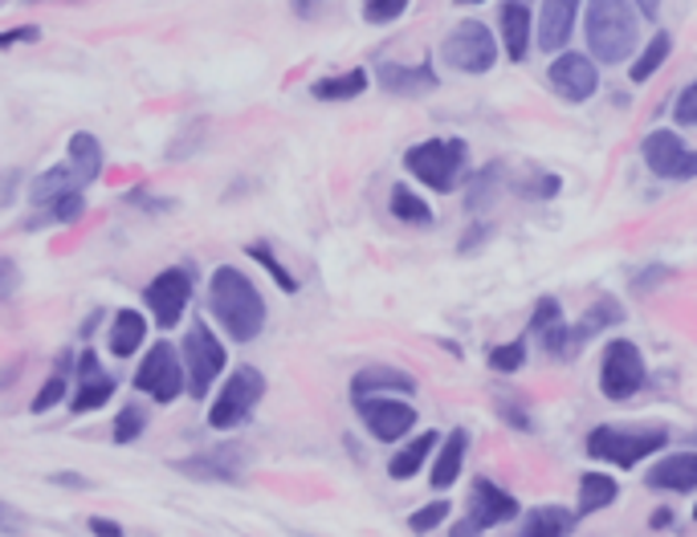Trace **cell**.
I'll return each mask as SVG.
<instances>
[{"label": "cell", "instance_id": "6da1fadb", "mask_svg": "<svg viewBox=\"0 0 697 537\" xmlns=\"http://www.w3.org/2000/svg\"><path fill=\"white\" fill-rule=\"evenodd\" d=\"M208 310L228 330L233 342H254L266 330V301L262 289L237 269V265H221L208 286Z\"/></svg>", "mask_w": 697, "mask_h": 537}, {"label": "cell", "instance_id": "7a4b0ae2", "mask_svg": "<svg viewBox=\"0 0 697 537\" xmlns=\"http://www.w3.org/2000/svg\"><path fill=\"white\" fill-rule=\"evenodd\" d=\"M636 33H640V25H636L633 4H624V0L587 4V45H592L596 62L621 65L624 58H633Z\"/></svg>", "mask_w": 697, "mask_h": 537}, {"label": "cell", "instance_id": "3957f363", "mask_svg": "<svg viewBox=\"0 0 697 537\" xmlns=\"http://www.w3.org/2000/svg\"><path fill=\"white\" fill-rule=\"evenodd\" d=\"M225 342L213 334L208 322H192L188 334H184V347H180V363H184V379H188V395L192 400H204L208 388H213L221 371H225Z\"/></svg>", "mask_w": 697, "mask_h": 537}, {"label": "cell", "instance_id": "277c9868", "mask_svg": "<svg viewBox=\"0 0 697 537\" xmlns=\"http://www.w3.org/2000/svg\"><path fill=\"white\" fill-rule=\"evenodd\" d=\"M669 444V432L665 427H640V432H628V427H596L587 436V456L592 461H608L616 468H633L636 461L653 456L657 448Z\"/></svg>", "mask_w": 697, "mask_h": 537}, {"label": "cell", "instance_id": "5b68a950", "mask_svg": "<svg viewBox=\"0 0 697 537\" xmlns=\"http://www.w3.org/2000/svg\"><path fill=\"white\" fill-rule=\"evenodd\" d=\"M404 167L417 175L424 188L453 192L457 172L465 167V143H461V138H429V143H417V147H408Z\"/></svg>", "mask_w": 697, "mask_h": 537}, {"label": "cell", "instance_id": "8992f818", "mask_svg": "<svg viewBox=\"0 0 697 537\" xmlns=\"http://www.w3.org/2000/svg\"><path fill=\"white\" fill-rule=\"evenodd\" d=\"M262 395H266V379H262V371H254V366H237V371L228 375L225 391L216 395L213 412H208V424H213L216 432L242 427L245 420L254 415L257 403H262Z\"/></svg>", "mask_w": 697, "mask_h": 537}, {"label": "cell", "instance_id": "52a82bcc", "mask_svg": "<svg viewBox=\"0 0 697 537\" xmlns=\"http://www.w3.org/2000/svg\"><path fill=\"white\" fill-rule=\"evenodd\" d=\"M441 58L461 74H485L498 62V41L482 21H461V25L444 38Z\"/></svg>", "mask_w": 697, "mask_h": 537}, {"label": "cell", "instance_id": "ba28073f", "mask_svg": "<svg viewBox=\"0 0 697 537\" xmlns=\"http://www.w3.org/2000/svg\"><path fill=\"white\" fill-rule=\"evenodd\" d=\"M135 388L143 395H152L155 403H172L188 391V379H184V363H180V350L160 342L143 354L140 371H135Z\"/></svg>", "mask_w": 697, "mask_h": 537}, {"label": "cell", "instance_id": "9c48e42d", "mask_svg": "<svg viewBox=\"0 0 697 537\" xmlns=\"http://www.w3.org/2000/svg\"><path fill=\"white\" fill-rule=\"evenodd\" d=\"M645 388V359L636 342H608L604 347V363H599V391L608 400H633L636 391Z\"/></svg>", "mask_w": 697, "mask_h": 537}, {"label": "cell", "instance_id": "30bf717a", "mask_svg": "<svg viewBox=\"0 0 697 537\" xmlns=\"http://www.w3.org/2000/svg\"><path fill=\"white\" fill-rule=\"evenodd\" d=\"M188 298H192V273L188 269H180V265H172V269H164V273H155L152 286L143 289L147 310L155 313V322L164 326V330L180 326V318H184V310H188Z\"/></svg>", "mask_w": 697, "mask_h": 537}, {"label": "cell", "instance_id": "8fae6325", "mask_svg": "<svg viewBox=\"0 0 697 537\" xmlns=\"http://www.w3.org/2000/svg\"><path fill=\"white\" fill-rule=\"evenodd\" d=\"M645 167L660 179H694L697 175V151H689L673 131H653L640 143Z\"/></svg>", "mask_w": 697, "mask_h": 537}, {"label": "cell", "instance_id": "7c38bea8", "mask_svg": "<svg viewBox=\"0 0 697 537\" xmlns=\"http://www.w3.org/2000/svg\"><path fill=\"white\" fill-rule=\"evenodd\" d=\"M359 415H363V424L376 440L383 444H396V440L408 436V427L417 424V412H412V403H400L392 395H376V400H359L356 403Z\"/></svg>", "mask_w": 697, "mask_h": 537}, {"label": "cell", "instance_id": "4fadbf2b", "mask_svg": "<svg viewBox=\"0 0 697 537\" xmlns=\"http://www.w3.org/2000/svg\"><path fill=\"white\" fill-rule=\"evenodd\" d=\"M245 464H249V456H245L242 444H225V448H208L201 452V456L176 461L172 468L192 476V481H216V485H225V481H242Z\"/></svg>", "mask_w": 697, "mask_h": 537}, {"label": "cell", "instance_id": "5bb4252c", "mask_svg": "<svg viewBox=\"0 0 697 537\" xmlns=\"http://www.w3.org/2000/svg\"><path fill=\"white\" fill-rule=\"evenodd\" d=\"M596 82H599L596 62L584 58V53H563V58H555V65H551V86L571 102L592 99V94H596Z\"/></svg>", "mask_w": 697, "mask_h": 537}, {"label": "cell", "instance_id": "9a60e30c", "mask_svg": "<svg viewBox=\"0 0 697 537\" xmlns=\"http://www.w3.org/2000/svg\"><path fill=\"white\" fill-rule=\"evenodd\" d=\"M111 395H114V379L99 366V354H94V350H82V354H78V395L70 400V412L86 415L94 412V407H102Z\"/></svg>", "mask_w": 697, "mask_h": 537}, {"label": "cell", "instance_id": "2e32d148", "mask_svg": "<svg viewBox=\"0 0 697 537\" xmlns=\"http://www.w3.org/2000/svg\"><path fill=\"white\" fill-rule=\"evenodd\" d=\"M510 517H519V500L510 497L506 488H498L494 481H473V493H470V521L478 529H494V525L510 521Z\"/></svg>", "mask_w": 697, "mask_h": 537}, {"label": "cell", "instance_id": "e0dca14e", "mask_svg": "<svg viewBox=\"0 0 697 537\" xmlns=\"http://www.w3.org/2000/svg\"><path fill=\"white\" fill-rule=\"evenodd\" d=\"M575 17H580V4L575 0H551L539 9V50L555 53L571 41V29H575Z\"/></svg>", "mask_w": 697, "mask_h": 537}, {"label": "cell", "instance_id": "ac0fdd59", "mask_svg": "<svg viewBox=\"0 0 697 537\" xmlns=\"http://www.w3.org/2000/svg\"><path fill=\"white\" fill-rule=\"evenodd\" d=\"M388 391H400V395H412L417 391V379L408 371H396V366H368L351 379V400H376V395H388Z\"/></svg>", "mask_w": 697, "mask_h": 537}, {"label": "cell", "instance_id": "d6986e66", "mask_svg": "<svg viewBox=\"0 0 697 537\" xmlns=\"http://www.w3.org/2000/svg\"><path fill=\"white\" fill-rule=\"evenodd\" d=\"M376 78H380V86L392 90V94H429V90H437V70H432L429 62H420V65L380 62L376 65Z\"/></svg>", "mask_w": 697, "mask_h": 537}, {"label": "cell", "instance_id": "ffe728a7", "mask_svg": "<svg viewBox=\"0 0 697 537\" xmlns=\"http://www.w3.org/2000/svg\"><path fill=\"white\" fill-rule=\"evenodd\" d=\"M653 488H669V493H694L697 488V452H677V456H665L648 468L645 476Z\"/></svg>", "mask_w": 697, "mask_h": 537}, {"label": "cell", "instance_id": "44dd1931", "mask_svg": "<svg viewBox=\"0 0 697 537\" xmlns=\"http://www.w3.org/2000/svg\"><path fill=\"white\" fill-rule=\"evenodd\" d=\"M534 33V9L531 4H502V41H506V58L522 62L531 50Z\"/></svg>", "mask_w": 697, "mask_h": 537}, {"label": "cell", "instance_id": "7402d4cb", "mask_svg": "<svg viewBox=\"0 0 697 537\" xmlns=\"http://www.w3.org/2000/svg\"><path fill=\"white\" fill-rule=\"evenodd\" d=\"M465 448H470V432L465 427H453L449 436H444L441 452H437V464H432V488H449L457 485V476H461V464H465Z\"/></svg>", "mask_w": 697, "mask_h": 537}, {"label": "cell", "instance_id": "603a6c76", "mask_svg": "<svg viewBox=\"0 0 697 537\" xmlns=\"http://www.w3.org/2000/svg\"><path fill=\"white\" fill-rule=\"evenodd\" d=\"M65 163H70V172L82 179V188H86L102 172V143L90 135V131H78V135L70 138V147H65Z\"/></svg>", "mask_w": 697, "mask_h": 537}, {"label": "cell", "instance_id": "cb8c5ba5", "mask_svg": "<svg viewBox=\"0 0 697 537\" xmlns=\"http://www.w3.org/2000/svg\"><path fill=\"white\" fill-rule=\"evenodd\" d=\"M74 192H82V179L70 172V163H58V167H50V172H41L33 179V204H41V208H50L53 200L74 196Z\"/></svg>", "mask_w": 697, "mask_h": 537}, {"label": "cell", "instance_id": "d4e9b609", "mask_svg": "<svg viewBox=\"0 0 697 537\" xmlns=\"http://www.w3.org/2000/svg\"><path fill=\"white\" fill-rule=\"evenodd\" d=\"M143 338H147V318L135 310H119L114 313V326H111V354L119 359H127L135 350L143 347Z\"/></svg>", "mask_w": 697, "mask_h": 537}, {"label": "cell", "instance_id": "484cf974", "mask_svg": "<svg viewBox=\"0 0 697 537\" xmlns=\"http://www.w3.org/2000/svg\"><path fill=\"white\" fill-rule=\"evenodd\" d=\"M616 481H612L608 473H587L580 476V500H575V513L580 517H587V513H599V509H608L612 500H616Z\"/></svg>", "mask_w": 697, "mask_h": 537}, {"label": "cell", "instance_id": "4316f807", "mask_svg": "<svg viewBox=\"0 0 697 537\" xmlns=\"http://www.w3.org/2000/svg\"><path fill=\"white\" fill-rule=\"evenodd\" d=\"M437 432H424V436H417L412 440V444H408V448H400L392 456V461H388V473H392V481H408V476H417L420 473V464L429 461V452L437 448Z\"/></svg>", "mask_w": 697, "mask_h": 537}, {"label": "cell", "instance_id": "83f0119b", "mask_svg": "<svg viewBox=\"0 0 697 537\" xmlns=\"http://www.w3.org/2000/svg\"><path fill=\"white\" fill-rule=\"evenodd\" d=\"M368 90V70H347V74L339 78H322V82H315V94L318 102H347V99H359Z\"/></svg>", "mask_w": 697, "mask_h": 537}, {"label": "cell", "instance_id": "f1b7e54d", "mask_svg": "<svg viewBox=\"0 0 697 537\" xmlns=\"http://www.w3.org/2000/svg\"><path fill=\"white\" fill-rule=\"evenodd\" d=\"M616 322H624V310H621V306H616L612 298L596 301V306H592V310L584 313V322H580L575 330H571V350L580 354V347H584L587 338L596 334L599 326H616Z\"/></svg>", "mask_w": 697, "mask_h": 537}, {"label": "cell", "instance_id": "f546056e", "mask_svg": "<svg viewBox=\"0 0 697 537\" xmlns=\"http://www.w3.org/2000/svg\"><path fill=\"white\" fill-rule=\"evenodd\" d=\"M567 529H571V513L558 509V505H543V509H534L522 521L519 537H563Z\"/></svg>", "mask_w": 697, "mask_h": 537}, {"label": "cell", "instance_id": "4dcf8cb0", "mask_svg": "<svg viewBox=\"0 0 697 537\" xmlns=\"http://www.w3.org/2000/svg\"><path fill=\"white\" fill-rule=\"evenodd\" d=\"M669 50H673V38H669V33H657V38L648 41L645 50H640V58L633 62V70H628L633 86H640V82H648V78L657 74L660 65H665V58H669Z\"/></svg>", "mask_w": 697, "mask_h": 537}, {"label": "cell", "instance_id": "1f68e13d", "mask_svg": "<svg viewBox=\"0 0 697 537\" xmlns=\"http://www.w3.org/2000/svg\"><path fill=\"white\" fill-rule=\"evenodd\" d=\"M392 216L396 220H404V225H429L432 220V208L424 200H420L417 192L412 188H404V184H396L392 188Z\"/></svg>", "mask_w": 697, "mask_h": 537}, {"label": "cell", "instance_id": "d6a6232c", "mask_svg": "<svg viewBox=\"0 0 697 537\" xmlns=\"http://www.w3.org/2000/svg\"><path fill=\"white\" fill-rule=\"evenodd\" d=\"M249 257H254V261L266 265V273L274 277V281H278L281 293H298V277H290V273H286V269H281V261H278V257H274V249H269V245H262V240H254V245H249Z\"/></svg>", "mask_w": 697, "mask_h": 537}, {"label": "cell", "instance_id": "836d02e7", "mask_svg": "<svg viewBox=\"0 0 697 537\" xmlns=\"http://www.w3.org/2000/svg\"><path fill=\"white\" fill-rule=\"evenodd\" d=\"M147 427V412L143 407H123L114 415V444H131Z\"/></svg>", "mask_w": 697, "mask_h": 537}, {"label": "cell", "instance_id": "e575fe53", "mask_svg": "<svg viewBox=\"0 0 697 537\" xmlns=\"http://www.w3.org/2000/svg\"><path fill=\"white\" fill-rule=\"evenodd\" d=\"M526 363V342H510V347H494L490 350V366L494 371H502V375H510V371H519V366Z\"/></svg>", "mask_w": 697, "mask_h": 537}, {"label": "cell", "instance_id": "d590c367", "mask_svg": "<svg viewBox=\"0 0 697 537\" xmlns=\"http://www.w3.org/2000/svg\"><path fill=\"white\" fill-rule=\"evenodd\" d=\"M444 517H449V500H432V505H424V509H417L408 517V529H412V534H429Z\"/></svg>", "mask_w": 697, "mask_h": 537}, {"label": "cell", "instance_id": "8d00e7d4", "mask_svg": "<svg viewBox=\"0 0 697 537\" xmlns=\"http://www.w3.org/2000/svg\"><path fill=\"white\" fill-rule=\"evenodd\" d=\"M45 213H50V220H58V225H74V220H82V213H86V200H82V192H74V196L53 200Z\"/></svg>", "mask_w": 697, "mask_h": 537}, {"label": "cell", "instance_id": "74e56055", "mask_svg": "<svg viewBox=\"0 0 697 537\" xmlns=\"http://www.w3.org/2000/svg\"><path fill=\"white\" fill-rule=\"evenodd\" d=\"M404 0H371V4H363V21L368 25H388L396 17H404Z\"/></svg>", "mask_w": 697, "mask_h": 537}, {"label": "cell", "instance_id": "f35d334b", "mask_svg": "<svg viewBox=\"0 0 697 537\" xmlns=\"http://www.w3.org/2000/svg\"><path fill=\"white\" fill-rule=\"evenodd\" d=\"M62 400H65V375H50V379H45V388L33 395V415H45L50 407H58Z\"/></svg>", "mask_w": 697, "mask_h": 537}, {"label": "cell", "instance_id": "ab89813d", "mask_svg": "<svg viewBox=\"0 0 697 537\" xmlns=\"http://www.w3.org/2000/svg\"><path fill=\"white\" fill-rule=\"evenodd\" d=\"M563 322V306H558L555 298H543L539 306H534V318H531V330L534 334H543V330H551V326Z\"/></svg>", "mask_w": 697, "mask_h": 537}, {"label": "cell", "instance_id": "60d3db41", "mask_svg": "<svg viewBox=\"0 0 697 537\" xmlns=\"http://www.w3.org/2000/svg\"><path fill=\"white\" fill-rule=\"evenodd\" d=\"M673 123L697 126V82H689V86L681 90V99L673 106Z\"/></svg>", "mask_w": 697, "mask_h": 537}, {"label": "cell", "instance_id": "b9f144b4", "mask_svg": "<svg viewBox=\"0 0 697 537\" xmlns=\"http://www.w3.org/2000/svg\"><path fill=\"white\" fill-rule=\"evenodd\" d=\"M494 179H498V167H485V172L470 184V188H473L470 192V213H482V208H485V200L494 196V188H490Z\"/></svg>", "mask_w": 697, "mask_h": 537}, {"label": "cell", "instance_id": "7bdbcfd3", "mask_svg": "<svg viewBox=\"0 0 697 537\" xmlns=\"http://www.w3.org/2000/svg\"><path fill=\"white\" fill-rule=\"evenodd\" d=\"M17 184H21V172L9 167V172H0V208H9L17 196Z\"/></svg>", "mask_w": 697, "mask_h": 537}, {"label": "cell", "instance_id": "ee69618b", "mask_svg": "<svg viewBox=\"0 0 697 537\" xmlns=\"http://www.w3.org/2000/svg\"><path fill=\"white\" fill-rule=\"evenodd\" d=\"M21 41H38V29L33 25H21V29H9V33H0V50H13Z\"/></svg>", "mask_w": 697, "mask_h": 537}, {"label": "cell", "instance_id": "f6af8a7d", "mask_svg": "<svg viewBox=\"0 0 697 537\" xmlns=\"http://www.w3.org/2000/svg\"><path fill=\"white\" fill-rule=\"evenodd\" d=\"M90 534L94 537H123V525L106 521V517H90Z\"/></svg>", "mask_w": 697, "mask_h": 537}, {"label": "cell", "instance_id": "bcb514c9", "mask_svg": "<svg viewBox=\"0 0 697 537\" xmlns=\"http://www.w3.org/2000/svg\"><path fill=\"white\" fill-rule=\"evenodd\" d=\"M17 529H21V517H17V509L0 505V534H17Z\"/></svg>", "mask_w": 697, "mask_h": 537}, {"label": "cell", "instance_id": "7dc6e473", "mask_svg": "<svg viewBox=\"0 0 697 537\" xmlns=\"http://www.w3.org/2000/svg\"><path fill=\"white\" fill-rule=\"evenodd\" d=\"M453 537H482V529H478V525H473L470 517H465V521H457V525H453Z\"/></svg>", "mask_w": 697, "mask_h": 537}, {"label": "cell", "instance_id": "c3c4849f", "mask_svg": "<svg viewBox=\"0 0 697 537\" xmlns=\"http://www.w3.org/2000/svg\"><path fill=\"white\" fill-rule=\"evenodd\" d=\"M53 481H58V485H74V488H86V481H82V476H74V473H58V476H53Z\"/></svg>", "mask_w": 697, "mask_h": 537}, {"label": "cell", "instance_id": "681fc988", "mask_svg": "<svg viewBox=\"0 0 697 537\" xmlns=\"http://www.w3.org/2000/svg\"><path fill=\"white\" fill-rule=\"evenodd\" d=\"M694 517H697V509H694Z\"/></svg>", "mask_w": 697, "mask_h": 537}]
</instances>
